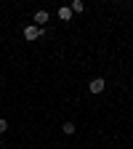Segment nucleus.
<instances>
[{
    "label": "nucleus",
    "instance_id": "nucleus-3",
    "mask_svg": "<svg viewBox=\"0 0 133 149\" xmlns=\"http://www.w3.org/2000/svg\"><path fill=\"white\" fill-rule=\"evenodd\" d=\"M45 22H48V11H37V13H35V24L43 29V24H45Z\"/></svg>",
    "mask_w": 133,
    "mask_h": 149
},
{
    "label": "nucleus",
    "instance_id": "nucleus-1",
    "mask_svg": "<svg viewBox=\"0 0 133 149\" xmlns=\"http://www.w3.org/2000/svg\"><path fill=\"white\" fill-rule=\"evenodd\" d=\"M37 37H43V29L37 27V24H29V27H24V40H37Z\"/></svg>",
    "mask_w": 133,
    "mask_h": 149
},
{
    "label": "nucleus",
    "instance_id": "nucleus-6",
    "mask_svg": "<svg viewBox=\"0 0 133 149\" xmlns=\"http://www.w3.org/2000/svg\"><path fill=\"white\" fill-rule=\"evenodd\" d=\"M61 130H64L67 136H72V133H75V123H64V125H61Z\"/></svg>",
    "mask_w": 133,
    "mask_h": 149
},
{
    "label": "nucleus",
    "instance_id": "nucleus-5",
    "mask_svg": "<svg viewBox=\"0 0 133 149\" xmlns=\"http://www.w3.org/2000/svg\"><path fill=\"white\" fill-rule=\"evenodd\" d=\"M69 8H72V13H83V11H85V3H83V0H75Z\"/></svg>",
    "mask_w": 133,
    "mask_h": 149
},
{
    "label": "nucleus",
    "instance_id": "nucleus-2",
    "mask_svg": "<svg viewBox=\"0 0 133 149\" xmlns=\"http://www.w3.org/2000/svg\"><path fill=\"white\" fill-rule=\"evenodd\" d=\"M104 88H107V80H104V77H93V80L88 83V91H91V93H101Z\"/></svg>",
    "mask_w": 133,
    "mask_h": 149
},
{
    "label": "nucleus",
    "instance_id": "nucleus-7",
    "mask_svg": "<svg viewBox=\"0 0 133 149\" xmlns=\"http://www.w3.org/2000/svg\"><path fill=\"white\" fill-rule=\"evenodd\" d=\"M6 130H8V120L0 117V133H6Z\"/></svg>",
    "mask_w": 133,
    "mask_h": 149
},
{
    "label": "nucleus",
    "instance_id": "nucleus-4",
    "mask_svg": "<svg viewBox=\"0 0 133 149\" xmlns=\"http://www.w3.org/2000/svg\"><path fill=\"white\" fill-rule=\"evenodd\" d=\"M59 19H61V22H69V19H72V8L69 6H61L59 8Z\"/></svg>",
    "mask_w": 133,
    "mask_h": 149
}]
</instances>
